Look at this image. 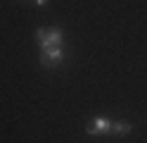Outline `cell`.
Returning a JSON list of instances; mask_svg holds the SVG:
<instances>
[{
	"label": "cell",
	"instance_id": "cell-3",
	"mask_svg": "<svg viewBox=\"0 0 147 143\" xmlns=\"http://www.w3.org/2000/svg\"><path fill=\"white\" fill-rule=\"evenodd\" d=\"M86 131L90 133V136H100V133H112V122L105 119V117H97L93 122H88Z\"/></svg>",
	"mask_w": 147,
	"mask_h": 143
},
{
	"label": "cell",
	"instance_id": "cell-4",
	"mask_svg": "<svg viewBox=\"0 0 147 143\" xmlns=\"http://www.w3.org/2000/svg\"><path fill=\"white\" fill-rule=\"evenodd\" d=\"M131 124L128 122H112V133L114 136H126V133H131Z\"/></svg>",
	"mask_w": 147,
	"mask_h": 143
},
{
	"label": "cell",
	"instance_id": "cell-2",
	"mask_svg": "<svg viewBox=\"0 0 147 143\" xmlns=\"http://www.w3.org/2000/svg\"><path fill=\"white\" fill-rule=\"evenodd\" d=\"M62 60H64L62 48H45V50L40 53V62H43V67H59Z\"/></svg>",
	"mask_w": 147,
	"mask_h": 143
},
{
	"label": "cell",
	"instance_id": "cell-5",
	"mask_svg": "<svg viewBox=\"0 0 147 143\" xmlns=\"http://www.w3.org/2000/svg\"><path fill=\"white\" fill-rule=\"evenodd\" d=\"M45 3H48V0H36V5H45Z\"/></svg>",
	"mask_w": 147,
	"mask_h": 143
},
{
	"label": "cell",
	"instance_id": "cell-1",
	"mask_svg": "<svg viewBox=\"0 0 147 143\" xmlns=\"http://www.w3.org/2000/svg\"><path fill=\"white\" fill-rule=\"evenodd\" d=\"M36 38H38L40 48H59L62 43V29L59 26H48V29H38L36 31Z\"/></svg>",
	"mask_w": 147,
	"mask_h": 143
}]
</instances>
